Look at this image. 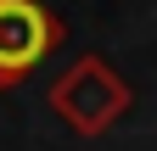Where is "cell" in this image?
<instances>
[{
	"label": "cell",
	"mask_w": 157,
	"mask_h": 151,
	"mask_svg": "<svg viewBox=\"0 0 157 151\" xmlns=\"http://www.w3.org/2000/svg\"><path fill=\"white\" fill-rule=\"evenodd\" d=\"M62 34L67 28L51 6H39V0H0V95L45 67V56L62 45Z\"/></svg>",
	"instance_id": "2"
},
{
	"label": "cell",
	"mask_w": 157,
	"mask_h": 151,
	"mask_svg": "<svg viewBox=\"0 0 157 151\" xmlns=\"http://www.w3.org/2000/svg\"><path fill=\"white\" fill-rule=\"evenodd\" d=\"M129 101H135L129 84L118 79V67L107 56H78L67 73L51 79V112L73 129V134H84V140H101L129 112Z\"/></svg>",
	"instance_id": "1"
}]
</instances>
